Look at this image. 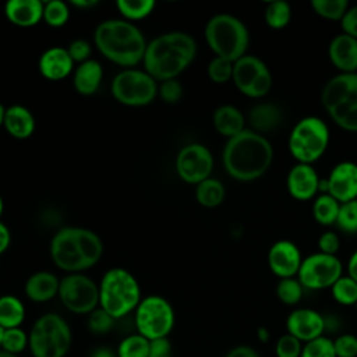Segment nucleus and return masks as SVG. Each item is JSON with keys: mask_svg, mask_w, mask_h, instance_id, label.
<instances>
[{"mask_svg": "<svg viewBox=\"0 0 357 357\" xmlns=\"http://www.w3.org/2000/svg\"><path fill=\"white\" fill-rule=\"evenodd\" d=\"M273 160V148L266 137L245 128L227 139L223 152V167L238 181H254L264 176Z\"/></svg>", "mask_w": 357, "mask_h": 357, "instance_id": "nucleus-1", "label": "nucleus"}, {"mask_svg": "<svg viewBox=\"0 0 357 357\" xmlns=\"http://www.w3.org/2000/svg\"><path fill=\"white\" fill-rule=\"evenodd\" d=\"M197 42L184 31L158 35L146 45L144 70L158 82L177 78L195 59Z\"/></svg>", "mask_w": 357, "mask_h": 357, "instance_id": "nucleus-2", "label": "nucleus"}, {"mask_svg": "<svg viewBox=\"0 0 357 357\" xmlns=\"http://www.w3.org/2000/svg\"><path fill=\"white\" fill-rule=\"evenodd\" d=\"M102 254L100 237L85 227H61L50 240V258L59 269L67 273H82L98 264Z\"/></svg>", "mask_w": 357, "mask_h": 357, "instance_id": "nucleus-3", "label": "nucleus"}, {"mask_svg": "<svg viewBox=\"0 0 357 357\" xmlns=\"http://www.w3.org/2000/svg\"><path fill=\"white\" fill-rule=\"evenodd\" d=\"M93 42L102 56L124 68H134L142 63L148 45L142 31L123 18L99 22L93 32Z\"/></svg>", "mask_w": 357, "mask_h": 357, "instance_id": "nucleus-4", "label": "nucleus"}, {"mask_svg": "<svg viewBox=\"0 0 357 357\" xmlns=\"http://www.w3.org/2000/svg\"><path fill=\"white\" fill-rule=\"evenodd\" d=\"M141 297V287L135 276L124 268H110L99 282V307L114 319L135 311Z\"/></svg>", "mask_w": 357, "mask_h": 357, "instance_id": "nucleus-5", "label": "nucleus"}, {"mask_svg": "<svg viewBox=\"0 0 357 357\" xmlns=\"http://www.w3.org/2000/svg\"><path fill=\"white\" fill-rule=\"evenodd\" d=\"M321 102L331 119L346 131H357V73H339L322 88Z\"/></svg>", "mask_w": 357, "mask_h": 357, "instance_id": "nucleus-6", "label": "nucleus"}, {"mask_svg": "<svg viewBox=\"0 0 357 357\" xmlns=\"http://www.w3.org/2000/svg\"><path fill=\"white\" fill-rule=\"evenodd\" d=\"M205 40L218 56L236 61L244 54L250 45V33L241 20L231 14H216L205 25Z\"/></svg>", "mask_w": 357, "mask_h": 357, "instance_id": "nucleus-7", "label": "nucleus"}, {"mask_svg": "<svg viewBox=\"0 0 357 357\" xmlns=\"http://www.w3.org/2000/svg\"><path fill=\"white\" fill-rule=\"evenodd\" d=\"M28 336V347L33 357H64L73 342L70 325L56 312H47L39 317Z\"/></svg>", "mask_w": 357, "mask_h": 357, "instance_id": "nucleus-8", "label": "nucleus"}, {"mask_svg": "<svg viewBox=\"0 0 357 357\" xmlns=\"http://www.w3.org/2000/svg\"><path fill=\"white\" fill-rule=\"evenodd\" d=\"M328 145L329 128L315 116L297 121L289 137V151L297 163L312 165L325 153Z\"/></svg>", "mask_w": 357, "mask_h": 357, "instance_id": "nucleus-9", "label": "nucleus"}, {"mask_svg": "<svg viewBox=\"0 0 357 357\" xmlns=\"http://www.w3.org/2000/svg\"><path fill=\"white\" fill-rule=\"evenodd\" d=\"M134 312L137 333L148 340L167 337L174 328V310L162 296L152 294L144 297Z\"/></svg>", "mask_w": 357, "mask_h": 357, "instance_id": "nucleus-10", "label": "nucleus"}, {"mask_svg": "<svg viewBox=\"0 0 357 357\" xmlns=\"http://www.w3.org/2000/svg\"><path fill=\"white\" fill-rule=\"evenodd\" d=\"M158 81L145 70L124 68L117 73L110 84L113 98L126 106H146L158 96Z\"/></svg>", "mask_w": 357, "mask_h": 357, "instance_id": "nucleus-11", "label": "nucleus"}, {"mask_svg": "<svg viewBox=\"0 0 357 357\" xmlns=\"http://www.w3.org/2000/svg\"><path fill=\"white\" fill-rule=\"evenodd\" d=\"M57 296L74 314H91L99 307V284L84 273H67L61 278Z\"/></svg>", "mask_w": 357, "mask_h": 357, "instance_id": "nucleus-12", "label": "nucleus"}, {"mask_svg": "<svg viewBox=\"0 0 357 357\" xmlns=\"http://www.w3.org/2000/svg\"><path fill=\"white\" fill-rule=\"evenodd\" d=\"M236 88L248 98H262L272 86V75L268 66L257 56L244 54L233 64Z\"/></svg>", "mask_w": 357, "mask_h": 357, "instance_id": "nucleus-13", "label": "nucleus"}, {"mask_svg": "<svg viewBox=\"0 0 357 357\" xmlns=\"http://www.w3.org/2000/svg\"><path fill=\"white\" fill-rule=\"evenodd\" d=\"M342 272L343 266L336 255H328L318 251L303 258L297 279L304 289L322 290L331 289L342 276Z\"/></svg>", "mask_w": 357, "mask_h": 357, "instance_id": "nucleus-14", "label": "nucleus"}, {"mask_svg": "<svg viewBox=\"0 0 357 357\" xmlns=\"http://www.w3.org/2000/svg\"><path fill=\"white\" fill-rule=\"evenodd\" d=\"M213 156L211 151L198 142L184 145L176 156V172L188 184H199L211 177Z\"/></svg>", "mask_w": 357, "mask_h": 357, "instance_id": "nucleus-15", "label": "nucleus"}, {"mask_svg": "<svg viewBox=\"0 0 357 357\" xmlns=\"http://www.w3.org/2000/svg\"><path fill=\"white\" fill-rule=\"evenodd\" d=\"M286 329L301 343H307L324 336L326 319L312 308H296L286 318Z\"/></svg>", "mask_w": 357, "mask_h": 357, "instance_id": "nucleus-16", "label": "nucleus"}, {"mask_svg": "<svg viewBox=\"0 0 357 357\" xmlns=\"http://www.w3.org/2000/svg\"><path fill=\"white\" fill-rule=\"evenodd\" d=\"M303 257L298 247L290 240L273 243L268 251L269 269L279 278H294L301 266Z\"/></svg>", "mask_w": 357, "mask_h": 357, "instance_id": "nucleus-17", "label": "nucleus"}, {"mask_svg": "<svg viewBox=\"0 0 357 357\" xmlns=\"http://www.w3.org/2000/svg\"><path fill=\"white\" fill-rule=\"evenodd\" d=\"M328 194L340 204L357 199V165L354 162H340L326 177Z\"/></svg>", "mask_w": 357, "mask_h": 357, "instance_id": "nucleus-18", "label": "nucleus"}, {"mask_svg": "<svg viewBox=\"0 0 357 357\" xmlns=\"http://www.w3.org/2000/svg\"><path fill=\"white\" fill-rule=\"evenodd\" d=\"M319 176L312 165L296 163L287 173L286 185L289 194L298 201H307L315 197L319 188Z\"/></svg>", "mask_w": 357, "mask_h": 357, "instance_id": "nucleus-19", "label": "nucleus"}, {"mask_svg": "<svg viewBox=\"0 0 357 357\" xmlns=\"http://www.w3.org/2000/svg\"><path fill=\"white\" fill-rule=\"evenodd\" d=\"M39 73L49 81H61L74 70V61L66 47L53 46L46 49L38 61Z\"/></svg>", "mask_w": 357, "mask_h": 357, "instance_id": "nucleus-20", "label": "nucleus"}, {"mask_svg": "<svg viewBox=\"0 0 357 357\" xmlns=\"http://www.w3.org/2000/svg\"><path fill=\"white\" fill-rule=\"evenodd\" d=\"M328 56L331 63L340 73H357V39L339 33L336 35L328 47Z\"/></svg>", "mask_w": 357, "mask_h": 357, "instance_id": "nucleus-21", "label": "nucleus"}, {"mask_svg": "<svg viewBox=\"0 0 357 357\" xmlns=\"http://www.w3.org/2000/svg\"><path fill=\"white\" fill-rule=\"evenodd\" d=\"M4 14L13 25L31 28L43 20V1L10 0L4 6Z\"/></svg>", "mask_w": 357, "mask_h": 357, "instance_id": "nucleus-22", "label": "nucleus"}, {"mask_svg": "<svg viewBox=\"0 0 357 357\" xmlns=\"http://www.w3.org/2000/svg\"><path fill=\"white\" fill-rule=\"evenodd\" d=\"M60 279L49 272L39 271L32 273L24 286L25 296L33 303H46L59 294Z\"/></svg>", "mask_w": 357, "mask_h": 357, "instance_id": "nucleus-23", "label": "nucleus"}, {"mask_svg": "<svg viewBox=\"0 0 357 357\" xmlns=\"http://www.w3.org/2000/svg\"><path fill=\"white\" fill-rule=\"evenodd\" d=\"M102 79H103V67L95 59H89L78 64L73 74L74 88L79 95H84V96L93 95L99 89Z\"/></svg>", "mask_w": 357, "mask_h": 357, "instance_id": "nucleus-24", "label": "nucleus"}, {"mask_svg": "<svg viewBox=\"0 0 357 357\" xmlns=\"http://www.w3.org/2000/svg\"><path fill=\"white\" fill-rule=\"evenodd\" d=\"M3 127L13 138L25 139L35 131V117L28 107L22 105H13L6 109Z\"/></svg>", "mask_w": 357, "mask_h": 357, "instance_id": "nucleus-25", "label": "nucleus"}, {"mask_svg": "<svg viewBox=\"0 0 357 357\" xmlns=\"http://www.w3.org/2000/svg\"><path fill=\"white\" fill-rule=\"evenodd\" d=\"M248 123L251 130L258 134L271 132L283 123V112L273 103H257L248 112Z\"/></svg>", "mask_w": 357, "mask_h": 357, "instance_id": "nucleus-26", "label": "nucleus"}, {"mask_svg": "<svg viewBox=\"0 0 357 357\" xmlns=\"http://www.w3.org/2000/svg\"><path fill=\"white\" fill-rule=\"evenodd\" d=\"M215 130L227 139L245 130L244 114L233 105L219 106L212 116Z\"/></svg>", "mask_w": 357, "mask_h": 357, "instance_id": "nucleus-27", "label": "nucleus"}, {"mask_svg": "<svg viewBox=\"0 0 357 357\" xmlns=\"http://www.w3.org/2000/svg\"><path fill=\"white\" fill-rule=\"evenodd\" d=\"M25 319V307L22 301L13 296H0V326L3 329L20 328Z\"/></svg>", "mask_w": 357, "mask_h": 357, "instance_id": "nucleus-28", "label": "nucleus"}, {"mask_svg": "<svg viewBox=\"0 0 357 357\" xmlns=\"http://www.w3.org/2000/svg\"><path fill=\"white\" fill-rule=\"evenodd\" d=\"M225 195L226 190L223 183L212 177L201 181L195 188V198L198 204L205 208H215L220 205L225 199Z\"/></svg>", "mask_w": 357, "mask_h": 357, "instance_id": "nucleus-29", "label": "nucleus"}, {"mask_svg": "<svg viewBox=\"0 0 357 357\" xmlns=\"http://www.w3.org/2000/svg\"><path fill=\"white\" fill-rule=\"evenodd\" d=\"M340 209V202L329 194H321L312 204L314 219L322 226H331L336 223Z\"/></svg>", "mask_w": 357, "mask_h": 357, "instance_id": "nucleus-30", "label": "nucleus"}, {"mask_svg": "<svg viewBox=\"0 0 357 357\" xmlns=\"http://www.w3.org/2000/svg\"><path fill=\"white\" fill-rule=\"evenodd\" d=\"M116 7L126 21H139L146 18L155 8L153 0H117Z\"/></svg>", "mask_w": 357, "mask_h": 357, "instance_id": "nucleus-31", "label": "nucleus"}, {"mask_svg": "<svg viewBox=\"0 0 357 357\" xmlns=\"http://www.w3.org/2000/svg\"><path fill=\"white\" fill-rule=\"evenodd\" d=\"M264 18L266 25L272 29H282L287 26L291 20V7L283 0L271 1L264 11Z\"/></svg>", "mask_w": 357, "mask_h": 357, "instance_id": "nucleus-32", "label": "nucleus"}, {"mask_svg": "<svg viewBox=\"0 0 357 357\" xmlns=\"http://www.w3.org/2000/svg\"><path fill=\"white\" fill-rule=\"evenodd\" d=\"M332 297L336 303L342 305L357 304V282L350 276L342 275L331 287Z\"/></svg>", "mask_w": 357, "mask_h": 357, "instance_id": "nucleus-33", "label": "nucleus"}, {"mask_svg": "<svg viewBox=\"0 0 357 357\" xmlns=\"http://www.w3.org/2000/svg\"><path fill=\"white\" fill-rule=\"evenodd\" d=\"M117 357H148L149 340L139 333L126 336L117 347Z\"/></svg>", "mask_w": 357, "mask_h": 357, "instance_id": "nucleus-34", "label": "nucleus"}, {"mask_svg": "<svg viewBox=\"0 0 357 357\" xmlns=\"http://www.w3.org/2000/svg\"><path fill=\"white\" fill-rule=\"evenodd\" d=\"M311 7L322 18L340 21L349 10V3L347 0H312Z\"/></svg>", "mask_w": 357, "mask_h": 357, "instance_id": "nucleus-35", "label": "nucleus"}, {"mask_svg": "<svg viewBox=\"0 0 357 357\" xmlns=\"http://www.w3.org/2000/svg\"><path fill=\"white\" fill-rule=\"evenodd\" d=\"M70 18V8L61 0H50L43 3V21L53 28H60L67 24Z\"/></svg>", "mask_w": 357, "mask_h": 357, "instance_id": "nucleus-36", "label": "nucleus"}, {"mask_svg": "<svg viewBox=\"0 0 357 357\" xmlns=\"http://www.w3.org/2000/svg\"><path fill=\"white\" fill-rule=\"evenodd\" d=\"M29 344V336L28 333L20 328H10L4 329L0 350H4L11 354H20L22 353Z\"/></svg>", "mask_w": 357, "mask_h": 357, "instance_id": "nucleus-37", "label": "nucleus"}, {"mask_svg": "<svg viewBox=\"0 0 357 357\" xmlns=\"http://www.w3.org/2000/svg\"><path fill=\"white\" fill-rule=\"evenodd\" d=\"M304 287L296 278L280 279L276 284V296L286 305H296L303 297Z\"/></svg>", "mask_w": 357, "mask_h": 357, "instance_id": "nucleus-38", "label": "nucleus"}, {"mask_svg": "<svg viewBox=\"0 0 357 357\" xmlns=\"http://www.w3.org/2000/svg\"><path fill=\"white\" fill-rule=\"evenodd\" d=\"M336 225L344 233H357V199L340 204Z\"/></svg>", "mask_w": 357, "mask_h": 357, "instance_id": "nucleus-39", "label": "nucleus"}, {"mask_svg": "<svg viewBox=\"0 0 357 357\" xmlns=\"http://www.w3.org/2000/svg\"><path fill=\"white\" fill-rule=\"evenodd\" d=\"M300 357H336L333 340L326 336H321L318 339L307 342L303 346Z\"/></svg>", "mask_w": 357, "mask_h": 357, "instance_id": "nucleus-40", "label": "nucleus"}, {"mask_svg": "<svg viewBox=\"0 0 357 357\" xmlns=\"http://www.w3.org/2000/svg\"><path fill=\"white\" fill-rule=\"evenodd\" d=\"M233 61L215 56L208 64V77L216 84H225L233 77Z\"/></svg>", "mask_w": 357, "mask_h": 357, "instance_id": "nucleus-41", "label": "nucleus"}, {"mask_svg": "<svg viewBox=\"0 0 357 357\" xmlns=\"http://www.w3.org/2000/svg\"><path fill=\"white\" fill-rule=\"evenodd\" d=\"M88 329L95 333V335H103L107 333L113 325H114V318L109 315L105 310L98 307L93 310L91 314H88Z\"/></svg>", "mask_w": 357, "mask_h": 357, "instance_id": "nucleus-42", "label": "nucleus"}, {"mask_svg": "<svg viewBox=\"0 0 357 357\" xmlns=\"http://www.w3.org/2000/svg\"><path fill=\"white\" fill-rule=\"evenodd\" d=\"M304 343H301L297 337L290 333L282 335L275 344L276 357H300L303 351Z\"/></svg>", "mask_w": 357, "mask_h": 357, "instance_id": "nucleus-43", "label": "nucleus"}, {"mask_svg": "<svg viewBox=\"0 0 357 357\" xmlns=\"http://www.w3.org/2000/svg\"><path fill=\"white\" fill-rule=\"evenodd\" d=\"M158 95L165 103H177L183 96V85L177 78L162 81L158 85Z\"/></svg>", "mask_w": 357, "mask_h": 357, "instance_id": "nucleus-44", "label": "nucleus"}, {"mask_svg": "<svg viewBox=\"0 0 357 357\" xmlns=\"http://www.w3.org/2000/svg\"><path fill=\"white\" fill-rule=\"evenodd\" d=\"M333 349L336 357H357V336L353 333H343L333 339Z\"/></svg>", "mask_w": 357, "mask_h": 357, "instance_id": "nucleus-45", "label": "nucleus"}, {"mask_svg": "<svg viewBox=\"0 0 357 357\" xmlns=\"http://www.w3.org/2000/svg\"><path fill=\"white\" fill-rule=\"evenodd\" d=\"M70 57L73 59L74 63H84L91 59L92 54V46L88 40L85 39H74L70 42V45L66 47Z\"/></svg>", "mask_w": 357, "mask_h": 357, "instance_id": "nucleus-46", "label": "nucleus"}, {"mask_svg": "<svg viewBox=\"0 0 357 357\" xmlns=\"http://www.w3.org/2000/svg\"><path fill=\"white\" fill-rule=\"evenodd\" d=\"M340 248V238L335 231H324L318 238V250L322 254L336 255Z\"/></svg>", "mask_w": 357, "mask_h": 357, "instance_id": "nucleus-47", "label": "nucleus"}, {"mask_svg": "<svg viewBox=\"0 0 357 357\" xmlns=\"http://www.w3.org/2000/svg\"><path fill=\"white\" fill-rule=\"evenodd\" d=\"M148 357H173V346L169 337L149 340Z\"/></svg>", "mask_w": 357, "mask_h": 357, "instance_id": "nucleus-48", "label": "nucleus"}, {"mask_svg": "<svg viewBox=\"0 0 357 357\" xmlns=\"http://www.w3.org/2000/svg\"><path fill=\"white\" fill-rule=\"evenodd\" d=\"M340 26L343 33L357 39V6L349 7L346 14L340 20Z\"/></svg>", "mask_w": 357, "mask_h": 357, "instance_id": "nucleus-49", "label": "nucleus"}, {"mask_svg": "<svg viewBox=\"0 0 357 357\" xmlns=\"http://www.w3.org/2000/svg\"><path fill=\"white\" fill-rule=\"evenodd\" d=\"M225 357H259V354L257 353V350L254 347L241 344V346H236L231 350H229Z\"/></svg>", "mask_w": 357, "mask_h": 357, "instance_id": "nucleus-50", "label": "nucleus"}, {"mask_svg": "<svg viewBox=\"0 0 357 357\" xmlns=\"http://www.w3.org/2000/svg\"><path fill=\"white\" fill-rule=\"evenodd\" d=\"M10 241H11L10 230H8V227L0 220V254H3V252L8 248Z\"/></svg>", "mask_w": 357, "mask_h": 357, "instance_id": "nucleus-51", "label": "nucleus"}, {"mask_svg": "<svg viewBox=\"0 0 357 357\" xmlns=\"http://www.w3.org/2000/svg\"><path fill=\"white\" fill-rule=\"evenodd\" d=\"M347 276L357 282V250L350 255L347 262Z\"/></svg>", "mask_w": 357, "mask_h": 357, "instance_id": "nucleus-52", "label": "nucleus"}, {"mask_svg": "<svg viewBox=\"0 0 357 357\" xmlns=\"http://www.w3.org/2000/svg\"><path fill=\"white\" fill-rule=\"evenodd\" d=\"M89 357H117V354L109 347H98L91 353Z\"/></svg>", "mask_w": 357, "mask_h": 357, "instance_id": "nucleus-53", "label": "nucleus"}, {"mask_svg": "<svg viewBox=\"0 0 357 357\" xmlns=\"http://www.w3.org/2000/svg\"><path fill=\"white\" fill-rule=\"evenodd\" d=\"M98 4V1L96 0H74L73 1V6H75V7H79V8H91V7H93V6H96Z\"/></svg>", "mask_w": 357, "mask_h": 357, "instance_id": "nucleus-54", "label": "nucleus"}, {"mask_svg": "<svg viewBox=\"0 0 357 357\" xmlns=\"http://www.w3.org/2000/svg\"><path fill=\"white\" fill-rule=\"evenodd\" d=\"M257 336H258V339H259L262 343H265V342H268V339H269V331H268L266 328H258Z\"/></svg>", "mask_w": 357, "mask_h": 357, "instance_id": "nucleus-55", "label": "nucleus"}, {"mask_svg": "<svg viewBox=\"0 0 357 357\" xmlns=\"http://www.w3.org/2000/svg\"><path fill=\"white\" fill-rule=\"evenodd\" d=\"M6 109L7 107H4V105L0 102V127L3 126V121H4V114H6Z\"/></svg>", "mask_w": 357, "mask_h": 357, "instance_id": "nucleus-56", "label": "nucleus"}, {"mask_svg": "<svg viewBox=\"0 0 357 357\" xmlns=\"http://www.w3.org/2000/svg\"><path fill=\"white\" fill-rule=\"evenodd\" d=\"M0 357H18L17 354H11V353H7L4 350H0Z\"/></svg>", "mask_w": 357, "mask_h": 357, "instance_id": "nucleus-57", "label": "nucleus"}, {"mask_svg": "<svg viewBox=\"0 0 357 357\" xmlns=\"http://www.w3.org/2000/svg\"><path fill=\"white\" fill-rule=\"evenodd\" d=\"M3 211H4V202H3V198H1V195H0V218H1V215H3Z\"/></svg>", "mask_w": 357, "mask_h": 357, "instance_id": "nucleus-58", "label": "nucleus"}, {"mask_svg": "<svg viewBox=\"0 0 357 357\" xmlns=\"http://www.w3.org/2000/svg\"><path fill=\"white\" fill-rule=\"evenodd\" d=\"M3 332H4V329L0 326V344H1V337H3Z\"/></svg>", "mask_w": 357, "mask_h": 357, "instance_id": "nucleus-59", "label": "nucleus"}]
</instances>
